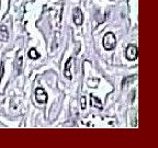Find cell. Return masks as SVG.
<instances>
[{"mask_svg":"<svg viewBox=\"0 0 158 148\" xmlns=\"http://www.w3.org/2000/svg\"><path fill=\"white\" fill-rule=\"evenodd\" d=\"M9 39V33H8V30L5 25H1L0 27V41L2 42H7Z\"/></svg>","mask_w":158,"mask_h":148,"instance_id":"5","label":"cell"},{"mask_svg":"<svg viewBox=\"0 0 158 148\" xmlns=\"http://www.w3.org/2000/svg\"><path fill=\"white\" fill-rule=\"evenodd\" d=\"M125 56L128 60H135L138 57V49L135 45H128L125 51Z\"/></svg>","mask_w":158,"mask_h":148,"instance_id":"2","label":"cell"},{"mask_svg":"<svg viewBox=\"0 0 158 148\" xmlns=\"http://www.w3.org/2000/svg\"><path fill=\"white\" fill-rule=\"evenodd\" d=\"M35 99H36V101L39 102V103H41V104L46 103L47 93L45 92L44 89H42V88H36V89H35Z\"/></svg>","mask_w":158,"mask_h":148,"instance_id":"3","label":"cell"},{"mask_svg":"<svg viewBox=\"0 0 158 148\" xmlns=\"http://www.w3.org/2000/svg\"><path fill=\"white\" fill-rule=\"evenodd\" d=\"M81 108H82V109H86V108H87L86 97H82V98H81Z\"/></svg>","mask_w":158,"mask_h":148,"instance_id":"10","label":"cell"},{"mask_svg":"<svg viewBox=\"0 0 158 148\" xmlns=\"http://www.w3.org/2000/svg\"><path fill=\"white\" fill-rule=\"evenodd\" d=\"M73 20L76 25H81L84 22V15H82V11L79 8H75L73 10Z\"/></svg>","mask_w":158,"mask_h":148,"instance_id":"4","label":"cell"},{"mask_svg":"<svg viewBox=\"0 0 158 148\" xmlns=\"http://www.w3.org/2000/svg\"><path fill=\"white\" fill-rule=\"evenodd\" d=\"M2 75H3V63L1 64V75H0V80L2 78Z\"/></svg>","mask_w":158,"mask_h":148,"instance_id":"11","label":"cell"},{"mask_svg":"<svg viewBox=\"0 0 158 148\" xmlns=\"http://www.w3.org/2000/svg\"><path fill=\"white\" fill-rule=\"evenodd\" d=\"M21 65H22V57H20L17 60V66H19V68H18V74L21 72Z\"/></svg>","mask_w":158,"mask_h":148,"instance_id":"9","label":"cell"},{"mask_svg":"<svg viewBox=\"0 0 158 148\" xmlns=\"http://www.w3.org/2000/svg\"><path fill=\"white\" fill-rule=\"evenodd\" d=\"M72 58H69L68 60L66 62V66H65V76L67 77V78L72 79V75H70V72H69V66H70V64H72Z\"/></svg>","mask_w":158,"mask_h":148,"instance_id":"7","label":"cell"},{"mask_svg":"<svg viewBox=\"0 0 158 148\" xmlns=\"http://www.w3.org/2000/svg\"><path fill=\"white\" fill-rule=\"evenodd\" d=\"M116 44V39L115 35L112 32H108L104 34L103 36V47L106 49V51H112L114 49Z\"/></svg>","mask_w":158,"mask_h":148,"instance_id":"1","label":"cell"},{"mask_svg":"<svg viewBox=\"0 0 158 148\" xmlns=\"http://www.w3.org/2000/svg\"><path fill=\"white\" fill-rule=\"evenodd\" d=\"M29 57H30V58H32V59H37L40 57V54L36 52V51H35L34 48H32V49H30Z\"/></svg>","mask_w":158,"mask_h":148,"instance_id":"8","label":"cell"},{"mask_svg":"<svg viewBox=\"0 0 158 148\" xmlns=\"http://www.w3.org/2000/svg\"><path fill=\"white\" fill-rule=\"evenodd\" d=\"M111 1H112V0H111Z\"/></svg>","mask_w":158,"mask_h":148,"instance_id":"12","label":"cell"},{"mask_svg":"<svg viewBox=\"0 0 158 148\" xmlns=\"http://www.w3.org/2000/svg\"><path fill=\"white\" fill-rule=\"evenodd\" d=\"M90 98H91V105L94 106V108H98V109H100V110H102L101 101H100L98 98H96L94 96H91Z\"/></svg>","mask_w":158,"mask_h":148,"instance_id":"6","label":"cell"}]
</instances>
